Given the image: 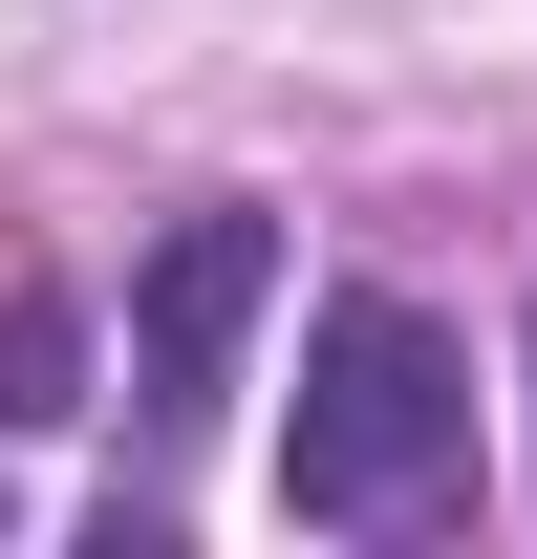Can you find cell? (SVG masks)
Segmentation results:
<instances>
[{"instance_id": "6da1fadb", "label": "cell", "mask_w": 537, "mask_h": 559, "mask_svg": "<svg viewBox=\"0 0 537 559\" xmlns=\"http://www.w3.org/2000/svg\"><path fill=\"white\" fill-rule=\"evenodd\" d=\"M473 474V366L430 301H323L301 323V409H279V516L301 538H387Z\"/></svg>"}, {"instance_id": "7a4b0ae2", "label": "cell", "mask_w": 537, "mask_h": 559, "mask_svg": "<svg viewBox=\"0 0 537 559\" xmlns=\"http://www.w3.org/2000/svg\"><path fill=\"white\" fill-rule=\"evenodd\" d=\"M259 301H279V215H172L151 280H130V409H151V430H215Z\"/></svg>"}]
</instances>
